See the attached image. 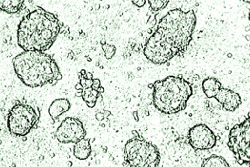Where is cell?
Returning a JSON list of instances; mask_svg holds the SVG:
<instances>
[{
	"label": "cell",
	"instance_id": "cell-14",
	"mask_svg": "<svg viewBox=\"0 0 250 167\" xmlns=\"http://www.w3.org/2000/svg\"><path fill=\"white\" fill-rule=\"evenodd\" d=\"M222 88V85L219 81L214 78V77H208L206 78L202 82V89L204 94L208 98H213L216 97L219 90Z\"/></svg>",
	"mask_w": 250,
	"mask_h": 167
},
{
	"label": "cell",
	"instance_id": "cell-3",
	"mask_svg": "<svg viewBox=\"0 0 250 167\" xmlns=\"http://www.w3.org/2000/svg\"><path fill=\"white\" fill-rule=\"evenodd\" d=\"M15 73L26 87L56 85L62 79L60 68L52 56L45 52L24 51L13 59Z\"/></svg>",
	"mask_w": 250,
	"mask_h": 167
},
{
	"label": "cell",
	"instance_id": "cell-8",
	"mask_svg": "<svg viewBox=\"0 0 250 167\" xmlns=\"http://www.w3.org/2000/svg\"><path fill=\"white\" fill-rule=\"evenodd\" d=\"M86 129L82 122L75 117H66L56 131V138L62 144L78 143L86 137Z\"/></svg>",
	"mask_w": 250,
	"mask_h": 167
},
{
	"label": "cell",
	"instance_id": "cell-13",
	"mask_svg": "<svg viewBox=\"0 0 250 167\" xmlns=\"http://www.w3.org/2000/svg\"><path fill=\"white\" fill-rule=\"evenodd\" d=\"M74 156L79 160H86L91 154L90 141L83 138L75 144L73 149Z\"/></svg>",
	"mask_w": 250,
	"mask_h": 167
},
{
	"label": "cell",
	"instance_id": "cell-6",
	"mask_svg": "<svg viewBox=\"0 0 250 167\" xmlns=\"http://www.w3.org/2000/svg\"><path fill=\"white\" fill-rule=\"evenodd\" d=\"M40 113L33 107L20 103L14 106L7 115V128L16 136H26L40 120Z\"/></svg>",
	"mask_w": 250,
	"mask_h": 167
},
{
	"label": "cell",
	"instance_id": "cell-9",
	"mask_svg": "<svg viewBox=\"0 0 250 167\" xmlns=\"http://www.w3.org/2000/svg\"><path fill=\"white\" fill-rule=\"evenodd\" d=\"M188 140L192 148L196 151L209 150L217 144L216 135L205 124H198L191 127L188 132Z\"/></svg>",
	"mask_w": 250,
	"mask_h": 167
},
{
	"label": "cell",
	"instance_id": "cell-10",
	"mask_svg": "<svg viewBox=\"0 0 250 167\" xmlns=\"http://www.w3.org/2000/svg\"><path fill=\"white\" fill-rule=\"evenodd\" d=\"M79 84L82 86L81 97L86 102L90 108L96 106L99 94L104 92V88L101 87L99 79H93L92 74L86 73L82 69L79 73Z\"/></svg>",
	"mask_w": 250,
	"mask_h": 167
},
{
	"label": "cell",
	"instance_id": "cell-4",
	"mask_svg": "<svg viewBox=\"0 0 250 167\" xmlns=\"http://www.w3.org/2000/svg\"><path fill=\"white\" fill-rule=\"evenodd\" d=\"M193 94L189 82L178 76H167L153 84V104L165 114H178L184 110Z\"/></svg>",
	"mask_w": 250,
	"mask_h": 167
},
{
	"label": "cell",
	"instance_id": "cell-1",
	"mask_svg": "<svg viewBox=\"0 0 250 167\" xmlns=\"http://www.w3.org/2000/svg\"><path fill=\"white\" fill-rule=\"evenodd\" d=\"M197 17L193 10H170L158 23L155 32L146 39L144 55L156 65H163L183 53L189 46Z\"/></svg>",
	"mask_w": 250,
	"mask_h": 167
},
{
	"label": "cell",
	"instance_id": "cell-11",
	"mask_svg": "<svg viewBox=\"0 0 250 167\" xmlns=\"http://www.w3.org/2000/svg\"><path fill=\"white\" fill-rule=\"evenodd\" d=\"M217 102L222 106L225 111L234 112L241 105V97L237 92L222 87L217 93L216 97Z\"/></svg>",
	"mask_w": 250,
	"mask_h": 167
},
{
	"label": "cell",
	"instance_id": "cell-2",
	"mask_svg": "<svg viewBox=\"0 0 250 167\" xmlns=\"http://www.w3.org/2000/svg\"><path fill=\"white\" fill-rule=\"evenodd\" d=\"M60 30L57 16L38 7L20 21L17 32L18 44L25 51L45 52L52 47Z\"/></svg>",
	"mask_w": 250,
	"mask_h": 167
},
{
	"label": "cell",
	"instance_id": "cell-16",
	"mask_svg": "<svg viewBox=\"0 0 250 167\" xmlns=\"http://www.w3.org/2000/svg\"><path fill=\"white\" fill-rule=\"evenodd\" d=\"M202 167H230L229 163L219 155H211L203 161Z\"/></svg>",
	"mask_w": 250,
	"mask_h": 167
},
{
	"label": "cell",
	"instance_id": "cell-15",
	"mask_svg": "<svg viewBox=\"0 0 250 167\" xmlns=\"http://www.w3.org/2000/svg\"><path fill=\"white\" fill-rule=\"evenodd\" d=\"M23 0H1L0 8L1 10L8 14H16L20 12L23 7Z\"/></svg>",
	"mask_w": 250,
	"mask_h": 167
},
{
	"label": "cell",
	"instance_id": "cell-19",
	"mask_svg": "<svg viewBox=\"0 0 250 167\" xmlns=\"http://www.w3.org/2000/svg\"><path fill=\"white\" fill-rule=\"evenodd\" d=\"M146 2L145 0H138V1H132V4L133 5H135L136 7H144V5H145Z\"/></svg>",
	"mask_w": 250,
	"mask_h": 167
},
{
	"label": "cell",
	"instance_id": "cell-18",
	"mask_svg": "<svg viewBox=\"0 0 250 167\" xmlns=\"http://www.w3.org/2000/svg\"><path fill=\"white\" fill-rule=\"evenodd\" d=\"M102 48L104 50L105 58L106 59H111L115 53H116V47L113 46V45H109V44H105V45L103 44Z\"/></svg>",
	"mask_w": 250,
	"mask_h": 167
},
{
	"label": "cell",
	"instance_id": "cell-12",
	"mask_svg": "<svg viewBox=\"0 0 250 167\" xmlns=\"http://www.w3.org/2000/svg\"><path fill=\"white\" fill-rule=\"evenodd\" d=\"M71 107V104L66 98H59L53 101L48 108V114L53 120H58L62 114L66 113Z\"/></svg>",
	"mask_w": 250,
	"mask_h": 167
},
{
	"label": "cell",
	"instance_id": "cell-17",
	"mask_svg": "<svg viewBox=\"0 0 250 167\" xmlns=\"http://www.w3.org/2000/svg\"><path fill=\"white\" fill-rule=\"evenodd\" d=\"M168 0H148V4L153 11H159L168 5Z\"/></svg>",
	"mask_w": 250,
	"mask_h": 167
},
{
	"label": "cell",
	"instance_id": "cell-20",
	"mask_svg": "<svg viewBox=\"0 0 250 167\" xmlns=\"http://www.w3.org/2000/svg\"><path fill=\"white\" fill-rule=\"evenodd\" d=\"M249 19H250V16H249Z\"/></svg>",
	"mask_w": 250,
	"mask_h": 167
},
{
	"label": "cell",
	"instance_id": "cell-5",
	"mask_svg": "<svg viewBox=\"0 0 250 167\" xmlns=\"http://www.w3.org/2000/svg\"><path fill=\"white\" fill-rule=\"evenodd\" d=\"M124 162L126 167H158L160 153L154 144L137 136L125 143Z\"/></svg>",
	"mask_w": 250,
	"mask_h": 167
},
{
	"label": "cell",
	"instance_id": "cell-7",
	"mask_svg": "<svg viewBox=\"0 0 250 167\" xmlns=\"http://www.w3.org/2000/svg\"><path fill=\"white\" fill-rule=\"evenodd\" d=\"M228 146L240 165L250 164V116L232 127Z\"/></svg>",
	"mask_w": 250,
	"mask_h": 167
}]
</instances>
